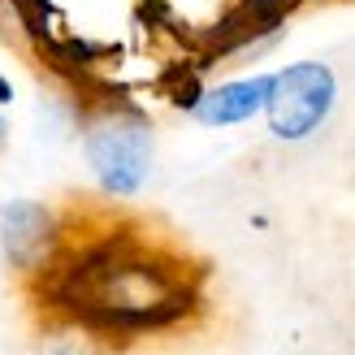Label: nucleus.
I'll return each mask as SVG.
<instances>
[{"label": "nucleus", "mask_w": 355, "mask_h": 355, "mask_svg": "<svg viewBox=\"0 0 355 355\" xmlns=\"http://www.w3.org/2000/svg\"><path fill=\"white\" fill-rule=\"evenodd\" d=\"M273 83H277V74H247V78L217 83L195 100L191 117L200 126H243V121H252L256 113L269 109Z\"/></svg>", "instance_id": "39448f33"}, {"label": "nucleus", "mask_w": 355, "mask_h": 355, "mask_svg": "<svg viewBox=\"0 0 355 355\" xmlns=\"http://www.w3.org/2000/svg\"><path fill=\"white\" fill-rule=\"evenodd\" d=\"M40 273H52V304L96 338L161 334L200 308V286L182 264L121 230L83 243L74 256L52 260Z\"/></svg>", "instance_id": "f257e3e1"}, {"label": "nucleus", "mask_w": 355, "mask_h": 355, "mask_svg": "<svg viewBox=\"0 0 355 355\" xmlns=\"http://www.w3.org/2000/svg\"><path fill=\"white\" fill-rule=\"evenodd\" d=\"M61 221L40 200H9L0 208V247L17 273H40L57 256Z\"/></svg>", "instance_id": "20e7f679"}, {"label": "nucleus", "mask_w": 355, "mask_h": 355, "mask_svg": "<svg viewBox=\"0 0 355 355\" xmlns=\"http://www.w3.org/2000/svg\"><path fill=\"white\" fill-rule=\"evenodd\" d=\"M0 139H5V117H0Z\"/></svg>", "instance_id": "0eeeda50"}, {"label": "nucleus", "mask_w": 355, "mask_h": 355, "mask_svg": "<svg viewBox=\"0 0 355 355\" xmlns=\"http://www.w3.org/2000/svg\"><path fill=\"white\" fill-rule=\"evenodd\" d=\"M334 104H338V78L325 61H295L277 69L273 100L264 109L269 135L282 144H304L329 121Z\"/></svg>", "instance_id": "7ed1b4c3"}, {"label": "nucleus", "mask_w": 355, "mask_h": 355, "mask_svg": "<svg viewBox=\"0 0 355 355\" xmlns=\"http://www.w3.org/2000/svg\"><path fill=\"white\" fill-rule=\"evenodd\" d=\"M5 100H13V87H9V78H0V104Z\"/></svg>", "instance_id": "423d86ee"}, {"label": "nucleus", "mask_w": 355, "mask_h": 355, "mask_svg": "<svg viewBox=\"0 0 355 355\" xmlns=\"http://www.w3.org/2000/svg\"><path fill=\"white\" fill-rule=\"evenodd\" d=\"M83 152H87V165H92L100 191L126 200V195H139V187L152 173V126L144 113L109 104V109L87 117Z\"/></svg>", "instance_id": "f03ea898"}]
</instances>
